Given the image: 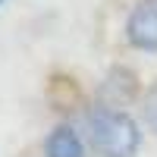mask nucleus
Listing matches in <instances>:
<instances>
[{
    "label": "nucleus",
    "instance_id": "obj_1",
    "mask_svg": "<svg viewBox=\"0 0 157 157\" xmlns=\"http://www.w3.org/2000/svg\"><path fill=\"white\" fill-rule=\"evenodd\" d=\"M85 129L98 157H135L141 148L138 123L123 110L94 107L85 116Z\"/></svg>",
    "mask_w": 157,
    "mask_h": 157
},
{
    "label": "nucleus",
    "instance_id": "obj_2",
    "mask_svg": "<svg viewBox=\"0 0 157 157\" xmlns=\"http://www.w3.org/2000/svg\"><path fill=\"white\" fill-rule=\"evenodd\" d=\"M126 38L138 50H157V0H141L129 13Z\"/></svg>",
    "mask_w": 157,
    "mask_h": 157
},
{
    "label": "nucleus",
    "instance_id": "obj_3",
    "mask_svg": "<svg viewBox=\"0 0 157 157\" xmlns=\"http://www.w3.org/2000/svg\"><path fill=\"white\" fill-rule=\"evenodd\" d=\"M44 151H47V157H82V154H85L82 138H78L69 126H57L54 132L47 135Z\"/></svg>",
    "mask_w": 157,
    "mask_h": 157
},
{
    "label": "nucleus",
    "instance_id": "obj_4",
    "mask_svg": "<svg viewBox=\"0 0 157 157\" xmlns=\"http://www.w3.org/2000/svg\"><path fill=\"white\" fill-rule=\"evenodd\" d=\"M145 123L157 132V85L145 94Z\"/></svg>",
    "mask_w": 157,
    "mask_h": 157
}]
</instances>
